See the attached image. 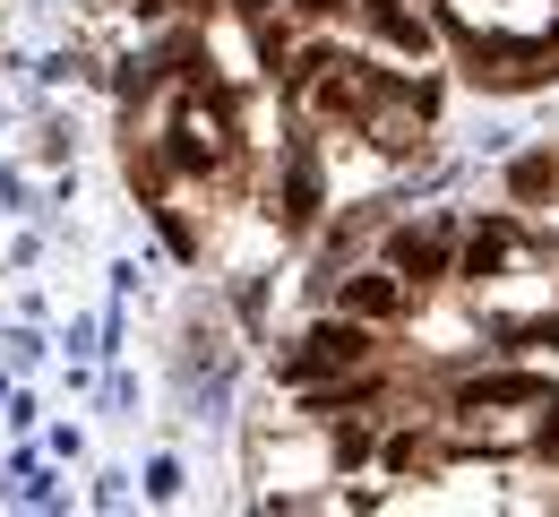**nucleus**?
Instances as JSON below:
<instances>
[{
    "label": "nucleus",
    "mask_w": 559,
    "mask_h": 517,
    "mask_svg": "<svg viewBox=\"0 0 559 517\" xmlns=\"http://www.w3.org/2000/svg\"><path fill=\"white\" fill-rule=\"evenodd\" d=\"M336 363H361V328H319V337H301L293 379H310V371H336Z\"/></svg>",
    "instance_id": "1"
},
{
    "label": "nucleus",
    "mask_w": 559,
    "mask_h": 517,
    "mask_svg": "<svg viewBox=\"0 0 559 517\" xmlns=\"http://www.w3.org/2000/svg\"><path fill=\"white\" fill-rule=\"evenodd\" d=\"M370 17H379V35H388V44H414V52H421V17L405 9V0H370Z\"/></svg>",
    "instance_id": "2"
},
{
    "label": "nucleus",
    "mask_w": 559,
    "mask_h": 517,
    "mask_svg": "<svg viewBox=\"0 0 559 517\" xmlns=\"http://www.w3.org/2000/svg\"><path fill=\"white\" fill-rule=\"evenodd\" d=\"M353 310H361V319H379V310H396V285H388V277H361V285H353Z\"/></svg>",
    "instance_id": "3"
},
{
    "label": "nucleus",
    "mask_w": 559,
    "mask_h": 517,
    "mask_svg": "<svg viewBox=\"0 0 559 517\" xmlns=\"http://www.w3.org/2000/svg\"><path fill=\"white\" fill-rule=\"evenodd\" d=\"M301 9H345V0H301Z\"/></svg>",
    "instance_id": "4"
},
{
    "label": "nucleus",
    "mask_w": 559,
    "mask_h": 517,
    "mask_svg": "<svg viewBox=\"0 0 559 517\" xmlns=\"http://www.w3.org/2000/svg\"><path fill=\"white\" fill-rule=\"evenodd\" d=\"M241 9H267V0H241Z\"/></svg>",
    "instance_id": "5"
}]
</instances>
